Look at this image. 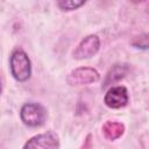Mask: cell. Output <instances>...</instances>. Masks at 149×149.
Returning a JSON list of instances; mask_svg holds the SVG:
<instances>
[{"mask_svg": "<svg viewBox=\"0 0 149 149\" xmlns=\"http://www.w3.org/2000/svg\"><path fill=\"white\" fill-rule=\"evenodd\" d=\"M10 72L17 81H26L31 74L30 59L23 50H15L9 59Z\"/></svg>", "mask_w": 149, "mask_h": 149, "instance_id": "6da1fadb", "label": "cell"}, {"mask_svg": "<svg viewBox=\"0 0 149 149\" xmlns=\"http://www.w3.org/2000/svg\"><path fill=\"white\" fill-rule=\"evenodd\" d=\"M20 116L22 122L28 127H38L44 123L45 120V109L35 102L24 104L21 108Z\"/></svg>", "mask_w": 149, "mask_h": 149, "instance_id": "7a4b0ae2", "label": "cell"}, {"mask_svg": "<svg viewBox=\"0 0 149 149\" xmlns=\"http://www.w3.org/2000/svg\"><path fill=\"white\" fill-rule=\"evenodd\" d=\"M59 140L55 132H45L35 135L24 144L23 149H58Z\"/></svg>", "mask_w": 149, "mask_h": 149, "instance_id": "3957f363", "label": "cell"}, {"mask_svg": "<svg viewBox=\"0 0 149 149\" xmlns=\"http://www.w3.org/2000/svg\"><path fill=\"white\" fill-rule=\"evenodd\" d=\"M99 72L93 68H78L70 72L66 80L72 86L87 85L99 80Z\"/></svg>", "mask_w": 149, "mask_h": 149, "instance_id": "277c9868", "label": "cell"}, {"mask_svg": "<svg viewBox=\"0 0 149 149\" xmlns=\"http://www.w3.org/2000/svg\"><path fill=\"white\" fill-rule=\"evenodd\" d=\"M100 47V41L97 35L86 36L73 51V57L76 59H86L94 56Z\"/></svg>", "mask_w": 149, "mask_h": 149, "instance_id": "5b68a950", "label": "cell"}, {"mask_svg": "<svg viewBox=\"0 0 149 149\" xmlns=\"http://www.w3.org/2000/svg\"><path fill=\"white\" fill-rule=\"evenodd\" d=\"M104 101L109 108H121L128 102V92L125 86H112L105 94Z\"/></svg>", "mask_w": 149, "mask_h": 149, "instance_id": "8992f818", "label": "cell"}, {"mask_svg": "<svg viewBox=\"0 0 149 149\" xmlns=\"http://www.w3.org/2000/svg\"><path fill=\"white\" fill-rule=\"evenodd\" d=\"M123 130H125L123 125H121L119 122L108 121L102 126V133H104L105 137L108 140H116L118 137H120L123 134Z\"/></svg>", "mask_w": 149, "mask_h": 149, "instance_id": "52a82bcc", "label": "cell"}, {"mask_svg": "<svg viewBox=\"0 0 149 149\" xmlns=\"http://www.w3.org/2000/svg\"><path fill=\"white\" fill-rule=\"evenodd\" d=\"M127 72V69L125 66H121V65H115L114 68H112L109 70V72L107 73L106 76V79H105V83H104V87L115 83V81H119L121 78L125 77Z\"/></svg>", "mask_w": 149, "mask_h": 149, "instance_id": "ba28073f", "label": "cell"}, {"mask_svg": "<svg viewBox=\"0 0 149 149\" xmlns=\"http://www.w3.org/2000/svg\"><path fill=\"white\" fill-rule=\"evenodd\" d=\"M85 1L80 0H65V1H58L57 2V6L62 9V10H73V9H77L78 7H80L81 5H84Z\"/></svg>", "mask_w": 149, "mask_h": 149, "instance_id": "9c48e42d", "label": "cell"}, {"mask_svg": "<svg viewBox=\"0 0 149 149\" xmlns=\"http://www.w3.org/2000/svg\"><path fill=\"white\" fill-rule=\"evenodd\" d=\"M0 92H1V86H0Z\"/></svg>", "mask_w": 149, "mask_h": 149, "instance_id": "30bf717a", "label": "cell"}]
</instances>
